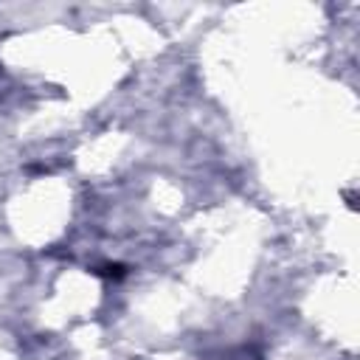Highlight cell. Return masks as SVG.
Instances as JSON below:
<instances>
[{
  "label": "cell",
  "instance_id": "6da1fadb",
  "mask_svg": "<svg viewBox=\"0 0 360 360\" xmlns=\"http://www.w3.org/2000/svg\"><path fill=\"white\" fill-rule=\"evenodd\" d=\"M96 273H98V276H107V278H121V276H124V267H121V264H104V267H98Z\"/></svg>",
  "mask_w": 360,
  "mask_h": 360
}]
</instances>
